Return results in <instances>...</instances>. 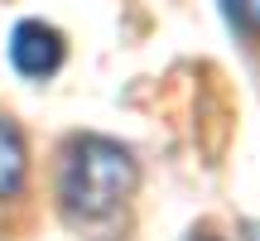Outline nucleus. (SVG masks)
Wrapping results in <instances>:
<instances>
[{"label": "nucleus", "mask_w": 260, "mask_h": 241, "mask_svg": "<svg viewBox=\"0 0 260 241\" xmlns=\"http://www.w3.org/2000/svg\"><path fill=\"white\" fill-rule=\"evenodd\" d=\"M140 184L135 155L111 135H73L58 149L53 198L68 222H106L130 203Z\"/></svg>", "instance_id": "obj_1"}, {"label": "nucleus", "mask_w": 260, "mask_h": 241, "mask_svg": "<svg viewBox=\"0 0 260 241\" xmlns=\"http://www.w3.org/2000/svg\"><path fill=\"white\" fill-rule=\"evenodd\" d=\"M63 58H68V39L53 24H44V19H19L15 24V34H10V63H15L19 77L44 82V77H53L63 68Z\"/></svg>", "instance_id": "obj_2"}, {"label": "nucleus", "mask_w": 260, "mask_h": 241, "mask_svg": "<svg viewBox=\"0 0 260 241\" xmlns=\"http://www.w3.org/2000/svg\"><path fill=\"white\" fill-rule=\"evenodd\" d=\"M29 198V145L24 130L0 111V207Z\"/></svg>", "instance_id": "obj_3"}, {"label": "nucleus", "mask_w": 260, "mask_h": 241, "mask_svg": "<svg viewBox=\"0 0 260 241\" xmlns=\"http://www.w3.org/2000/svg\"><path fill=\"white\" fill-rule=\"evenodd\" d=\"M222 5H226V19H232L236 34L260 44V0H222Z\"/></svg>", "instance_id": "obj_4"}, {"label": "nucleus", "mask_w": 260, "mask_h": 241, "mask_svg": "<svg viewBox=\"0 0 260 241\" xmlns=\"http://www.w3.org/2000/svg\"><path fill=\"white\" fill-rule=\"evenodd\" d=\"M193 241H222V236H212V232H203V236H193Z\"/></svg>", "instance_id": "obj_5"}, {"label": "nucleus", "mask_w": 260, "mask_h": 241, "mask_svg": "<svg viewBox=\"0 0 260 241\" xmlns=\"http://www.w3.org/2000/svg\"><path fill=\"white\" fill-rule=\"evenodd\" d=\"M251 241H260V227H251Z\"/></svg>", "instance_id": "obj_6"}]
</instances>
